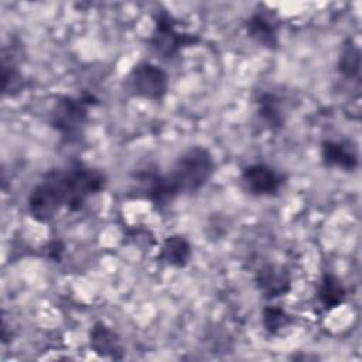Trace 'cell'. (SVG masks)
<instances>
[{"mask_svg": "<svg viewBox=\"0 0 362 362\" xmlns=\"http://www.w3.org/2000/svg\"><path fill=\"white\" fill-rule=\"evenodd\" d=\"M106 174L93 165L71 163L44 174L27 198V209L38 222H48L62 208L76 212L86 201L105 189Z\"/></svg>", "mask_w": 362, "mask_h": 362, "instance_id": "6da1fadb", "label": "cell"}, {"mask_svg": "<svg viewBox=\"0 0 362 362\" xmlns=\"http://www.w3.org/2000/svg\"><path fill=\"white\" fill-rule=\"evenodd\" d=\"M214 171L215 160L211 151L202 146L189 147L177 158L171 171L163 174L170 199L199 191L211 180Z\"/></svg>", "mask_w": 362, "mask_h": 362, "instance_id": "7a4b0ae2", "label": "cell"}, {"mask_svg": "<svg viewBox=\"0 0 362 362\" xmlns=\"http://www.w3.org/2000/svg\"><path fill=\"white\" fill-rule=\"evenodd\" d=\"M99 99L89 90L79 95L59 96L49 110V124L66 143L76 141L88 123L89 109L98 105Z\"/></svg>", "mask_w": 362, "mask_h": 362, "instance_id": "3957f363", "label": "cell"}, {"mask_svg": "<svg viewBox=\"0 0 362 362\" xmlns=\"http://www.w3.org/2000/svg\"><path fill=\"white\" fill-rule=\"evenodd\" d=\"M180 21L167 10H158L154 14V27L147 40L150 49L163 59H173L188 47L201 42L195 33L180 30Z\"/></svg>", "mask_w": 362, "mask_h": 362, "instance_id": "277c9868", "label": "cell"}, {"mask_svg": "<svg viewBox=\"0 0 362 362\" xmlns=\"http://www.w3.org/2000/svg\"><path fill=\"white\" fill-rule=\"evenodd\" d=\"M170 88V76L160 65L143 61L136 64L124 78V90L139 99L161 100Z\"/></svg>", "mask_w": 362, "mask_h": 362, "instance_id": "5b68a950", "label": "cell"}, {"mask_svg": "<svg viewBox=\"0 0 362 362\" xmlns=\"http://www.w3.org/2000/svg\"><path fill=\"white\" fill-rule=\"evenodd\" d=\"M240 180L246 191L256 197H274L284 184V175L264 163L243 167Z\"/></svg>", "mask_w": 362, "mask_h": 362, "instance_id": "8992f818", "label": "cell"}, {"mask_svg": "<svg viewBox=\"0 0 362 362\" xmlns=\"http://www.w3.org/2000/svg\"><path fill=\"white\" fill-rule=\"evenodd\" d=\"M290 272L277 264L266 263L255 274V284L266 300H274L291 291Z\"/></svg>", "mask_w": 362, "mask_h": 362, "instance_id": "52a82bcc", "label": "cell"}, {"mask_svg": "<svg viewBox=\"0 0 362 362\" xmlns=\"http://www.w3.org/2000/svg\"><path fill=\"white\" fill-rule=\"evenodd\" d=\"M267 10L252 13L243 23L246 35L257 45L274 51L279 47V21Z\"/></svg>", "mask_w": 362, "mask_h": 362, "instance_id": "ba28073f", "label": "cell"}, {"mask_svg": "<svg viewBox=\"0 0 362 362\" xmlns=\"http://www.w3.org/2000/svg\"><path fill=\"white\" fill-rule=\"evenodd\" d=\"M321 161L328 168L354 171L359 165L355 146L346 140H324L321 143Z\"/></svg>", "mask_w": 362, "mask_h": 362, "instance_id": "9c48e42d", "label": "cell"}, {"mask_svg": "<svg viewBox=\"0 0 362 362\" xmlns=\"http://www.w3.org/2000/svg\"><path fill=\"white\" fill-rule=\"evenodd\" d=\"M89 346L99 356L122 359L124 348L119 334L102 321H96L89 329Z\"/></svg>", "mask_w": 362, "mask_h": 362, "instance_id": "30bf717a", "label": "cell"}, {"mask_svg": "<svg viewBox=\"0 0 362 362\" xmlns=\"http://www.w3.org/2000/svg\"><path fill=\"white\" fill-rule=\"evenodd\" d=\"M256 113L270 132H279L286 124L283 99L274 92H262L256 99Z\"/></svg>", "mask_w": 362, "mask_h": 362, "instance_id": "8fae6325", "label": "cell"}, {"mask_svg": "<svg viewBox=\"0 0 362 362\" xmlns=\"http://www.w3.org/2000/svg\"><path fill=\"white\" fill-rule=\"evenodd\" d=\"M192 256V246L189 240L180 233H174L167 236L161 246L157 259L167 266L175 269H184L188 266Z\"/></svg>", "mask_w": 362, "mask_h": 362, "instance_id": "7c38bea8", "label": "cell"}, {"mask_svg": "<svg viewBox=\"0 0 362 362\" xmlns=\"http://www.w3.org/2000/svg\"><path fill=\"white\" fill-rule=\"evenodd\" d=\"M346 297V288L341 279L334 273H324L317 287V300L325 311L339 307Z\"/></svg>", "mask_w": 362, "mask_h": 362, "instance_id": "4fadbf2b", "label": "cell"}, {"mask_svg": "<svg viewBox=\"0 0 362 362\" xmlns=\"http://www.w3.org/2000/svg\"><path fill=\"white\" fill-rule=\"evenodd\" d=\"M337 71L346 81L359 82L361 79V48L352 38L345 40L341 47Z\"/></svg>", "mask_w": 362, "mask_h": 362, "instance_id": "5bb4252c", "label": "cell"}, {"mask_svg": "<svg viewBox=\"0 0 362 362\" xmlns=\"http://www.w3.org/2000/svg\"><path fill=\"white\" fill-rule=\"evenodd\" d=\"M14 52H11V58L8 59L6 55L1 58V79H3V93L8 96H14L24 88V79L23 74L16 62V58L13 57Z\"/></svg>", "mask_w": 362, "mask_h": 362, "instance_id": "9a60e30c", "label": "cell"}, {"mask_svg": "<svg viewBox=\"0 0 362 362\" xmlns=\"http://www.w3.org/2000/svg\"><path fill=\"white\" fill-rule=\"evenodd\" d=\"M293 322V317L281 307L266 305L262 311V324L269 334H279Z\"/></svg>", "mask_w": 362, "mask_h": 362, "instance_id": "2e32d148", "label": "cell"}, {"mask_svg": "<svg viewBox=\"0 0 362 362\" xmlns=\"http://www.w3.org/2000/svg\"><path fill=\"white\" fill-rule=\"evenodd\" d=\"M64 253H65V243L59 239L49 240L42 249L44 257H47L48 260L55 262V263H59L62 260Z\"/></svg>", "mask_w": 362, "mask_h": 362, "instance_id": "e0dca14e", "label": "cell"}]
</instances>
